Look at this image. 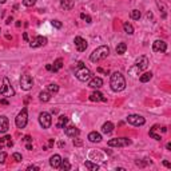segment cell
I'll list each match as a JSON object with an SVG mask.
<instances>
[{"instance_id": "1", "label": "cell", "mask_w": 171, "mask_h": 171, "mask_svg": "<svg viewBox=\"0 0 171 171\" xmlns=\"http://www.w3.org/2000/svg\"><path fill=\"white\" fill-rule=\"evenodd\" d=\"M110 87L115 92H120L126 88V79L120 72H114L110 79Z\"/></svg>"}, {"instance_id": "2", "label": "cell", "mask_w": 171, "mask_h": 171, "mask_svg": "<svg viewBox=\"0 0 171 171\" xmlns=\"http://www.w3.org/2000/svg\"><path fill=\"white\" fill-rule=\"evenodd\" d=\"M75 76H76L80 82H87V80H90L91 77H92V74H91L90 69L84 66L83 61H79L76 68H75Z\"/></svg>"}, {"instance_id": "3", "label": "cell", "mask_w": 171, "mask_h": 171, "mask_svg": "<svg viewBox=\"0 0 171 171\" xmlns=\"http://www.w3.org/2000/svg\"><path fill=\"white\" fill-rule=\"evenodd\" d=\"M108 55H110V48L107 45H100L96 50H94V52L90 55V60L92 63H98V61L106 59Z\"/></svg>"}, {"instance_id": "4", "label": "cell", "mask_w": 171, "mask_h": 171, "mask_svg": "<svg viewBox=\"0 0 171 171\" xmlns=\"http://www.w3.org/2000/svg\"><path fill=\"white\" fill-rule=\"evenodd\" d=\"M0 95L5 96V98H11V96L15 95V90L12 88L8 77H4V79H3V86H1V88H0Z\"/></svg>"}, {"instance_id": "5", "label": "cell", "mask_w": 171, "mask_h": 171, "mask_svg": "<svg viewBox=\"0 0 171 171\" xmlns=\"http://www.w3.org/2000/svg\"><path fill=\"white\" fill-rule=\"evenodd\" d=\"M15 123H16V127L18 128H24L28 123V114H27V108H23L20 112L18 114L15 119Z\"/></svg>"}, {"instance_id": "6", "label": "cell", "mask_w": 171, "mask_h": 171, "mask_svg": "<svg viewBox=\"0 0 171 171\" xmlns=\"http://www.w3.org/2000/svg\"><path fill=\"white\" fill-rule=\"evenodd\" d=\"M132 143L131 139L128 138H114L108 140V146L110 147H127Z\"/></svg>"}, {"instance_id": "7", "label": "cell", "mask_w": 171, "mask_h": 171, "mask_svg": "<svg viewBox=\"0 0 171 171\" xmlns=\"http://www.w3.org/2000/svg\"><path fill=\"white\" fill-rule=\"evenodd\" d=\"M32 86H34V79H32L31 75H28V74L21 75V77H20V87H21V90L28 91V90H31V88H32Z\"/></svg>"}, {"instance_id": "8", "label": "cell", "mask_w": 171, "mask_h": 171, "mask_svg": "<svg viewBox=\"0 0 171 171\" xmlns=\"http://www.w3.org/2000/svg\"><path fill=\"white\" fill-rule=\"evenodd\" d=\"M39 123L43 128H50L52 124V116H51L50 112H40L39 115Z\"/></svg>"}, {"instance_id": "9", "label": "cell", "mask_w": 171, "mask_h": 171, "mask_svg": "<svg viewBox=\"0 0 171 171\" xmlns=\"http://www.w3.org/2000/svg\"><path fill=\"white\" fill-rule=\"evenodd\" d=\"M148 64H150V61H148V58H147V56H139L135 61V69L138 72L144 71V69L148 67Z\"/></svg>"}, {"instance_id": "10", "label": "cell", "mask_w": 171, "mask_h": 171, "mask_svg": "<svg viewBox=\"0 0 171 171\" xmlns=\"http://www.w3.org/2000/svg\"><path fill=\"white\" fill-rule=\"evenodd\" d=\"M127 122L132 126H143L144 123H146V119H144L142 115L132 114V115H128L127 116Z\"/></svg>"}, {"instance_id": "11", "label": "cell", "mask_w": 171, "mask_h": 171, "mask_svg": "<svg viewBox=\"0 0 171 171\" xmlns=\"http://www.w3.org/2000/svg\"><path fill=\"white\" fill-rule=\"evenodd\" d=\"M47 44V37L45 36H36L31 40L29 43V47L31 48H39V47H43V45Z\"/></svg>"}, {"instance_id": "12", "label": "cell", "mask_w": 171, "mask_h": 171, "mask_svg": "<svg viewBox=\"0 0 171 171\" xmlns=\"http://www.w3.org/2000/svg\"><path fill=\"white\" fill-rule=\"evenodd\" d=\"M75 43V47H76V50L79 51V52H84L86 50H87V42H86V39H83L82 36H76L74 40Z\"/></svg>"}, {"instance_id": "13", "label": "cell", "mask_w": 171, "mask_h": 171, "mask_svg": "<svg viewBox=\"0 0 171 171\" xmlns=\"http://www.w3.org/2000/svg\"><path fill=\"white\" fill-rule=\"evenodd\" d=\"M152 51L154 52H166L167 51V44H166V42H163V40H155L154 43H152Z\"/></svg>"}, {"instance_id": "14", "label": "cell", "mask_w": 171, "mask_h": 171, "mask_svg": "<svg viewBox=\"0 0 171 171\" xmlns=\"http://www.w3.org/2000/svg\"><path fill=\"white\" fill-rule=\"evenodd\" d=\"M64 132L69 138H75V136H79L80 130L77 127H75V126H68V127H64Z\"/></svg>"}, {"instance_id": "15", "label": "cell", "mask_w": 171, "mask_h": 171, "mask_svg": "<svg viewBox=\"0 0 171 171\" xmlns=\"http://www.w3.org/2000/svg\"><path fill=\"white\" fill-rule=\"evenodd\" d=\"M103 86V80L100 79V77H91L90 82H88V87L91 88H95V90H99V88Z\"/></svg>"}, {"instance_id": "16", "label": "cell", "mask_w": 171, "mask_h": 171, "mask_svg": "<svg viewBox=\"0 0 171 171\" xmlns=\"http://www.w3.org/2000/svg\"><path fill=\"white\" fill-rule=\"evenodd\" d=\"M8 128H10V122H8V118L1 115L0 116V132H7Z\"/></svg>"}, {"instance_id": "17", "label": "cell", "mask_w": 171, "mask_h": 171, "mask_svg": "<svg viewBox=\"0 0 171 171\" xmlns=\"http://www.w3.org/2000/svg\"><path fill=\"white\" fill-rule=\"evenodd\" d=\"M60 163H61V156H60L59 154H55V155H52V156L50 158V164H51V167L59 168V167H60Z\"/></svg>"}, {"instance_id": "18", "label": "cell", "mask_w": 171, "mask_h": 171, "mask_svg": "<svg viewBox=\"0 0 171 171\" xmlns=\"http://www.w3.org/2000/svg\"><path fill=\"white\" fill-rule=\"evenodd\" d=\"M90 100L91 102H106L107 99L103 96V94L99 92V91H94L90 95Z\"/></svg>"}, {"instance_id": "19", "label": "cell", "mask_w": 171, "mask_h": 171, "mask_svg": "<svg viewBox=\"0 0 171 171\" xmlns=\"http://www.w3.org/2000/svg\"><path fill=\"white\" fill-rule=\"evenodd\" d=\"M75 5V0H60V7L64 11H69L72 10Z\"/></svg>"}, {"instance_id": "20", "label": "cell", "mask_w": 171, "mask_h": 171, "mask_svg": "<svg viewBox=\"0 0 171 171\" xmlns=\"http://www.w3.org/2000/svg\"><path fill=\"white\" fill-rule=\"evenodd\" d=\"M88 140L92 142V143H99L102 140V135L96 131H92V132L88 134Z\"/></svg>"}, {"instance_id": "21", "label": "cell", "mask_w": 171, "mask_h": 171, "mask_svg": "<svg viewBox=\"0 0 171 171\" xmlns=\"http://www.w3.org/2000/svg\"><path fill=\"white\" fill-rule=\"evenodd\" d=\"M67 123H68V118L64 116V115H60V116H59L58 123H56V127H58V128H64Z\"/></svg>"}, {"instance_id": "22", "label": "cell", "mask_w": 171, "mask_h": 171, "mask_svg": "<svg viewBox=\"0 0 171 171\" xmlns=\"http://www.w3.org/2000/svg\"><path fill=\"white\" fill-rule=\"evenodd\" d=\"M61 67H63V59L58 58L55 61H53V66H52V69H51V71H52V72H58Z\"/></svg>"}, {"instance_id": "23", "label": "cell", "mask_w": 171, "mask_h": 171, "mask_svg": "<svg viewBox=\"0 0 171 171\" xmlns=\"http://www.w3.org/2000/svg\"><path fill=\"white\" fill-rule=\"evenodd\" d=\"M102 131H103L104 134H111L112 131H114V124H112L111 122H106L102 126Z\"/></svg>"}, {"instance_id": "24", "label": "cell", "mask_w": 171, "mask_h": 171, "mask_svg": "<svg viewBox=\"0 0 171 171\" xmlns=\"http://www.w3.org/2000/svg\"><path fill=\"white\" fill-rule=\"evenodd\" d=\"M51 95H52V94L48 92V91H42V92L39 94V99H40L42 102H50Z\"/></svg>"}, {"instance_id": "25", "label": "cell", "mask_w": 171, "mask_h": 171, "mask_svg": "<svg viewBox=\"0 0 171 171\" xmlns=\"http://www.w3.org/2000/svg\"><path fill=\"white\" fill-rule=\"evenodd\" d=\"M152 77V72H144V74H142L140 76H139V80H140L142 83H147L150 82Z\"/></svg>"}, {"instance_id": "26", "label": "cell", "mask_w": 171, "mask_h": 171, "mask_svg": "<svg viewBox=\"0 0 171 171\" xmlns=\"http://www.w3.org/2000/svg\"><path fill=\"white\" fill-rule=\"evenodd\" d=\"M126 50H127V44L126 43H119V44L116 45V53L118 55H123V53L126 52Z\"/></svg>"}, {"instance_id": "27", "label": "cell", "mask_w": 171, "mask_h": 171, "mask_svg": "<svg viewBox=\"0 0 171 171\" xmlns=\"http://www.w3.org/2000/svg\"><path fill=\"white\" fill-rule=\"evenodd\" d=\"M123 29H124V32H126V34H128V35H132L134 34V27L131 26L128 21L123 23Z\"/></svg>"}, {"instance_id": "28", "label": "cell", "mask_w": 171, "mask_h": 171, "mask_svg": "<svg viewBox=\"0 0 171 171\" xmlns=\"http://www.w3.org/2000/svg\"><path fill=\"white\" fill-rule=\"evenodd\" d=\"M4 143H7V146H8V147H12V146H13V142L11 140V136H8V135L3 136V138L0 139V144L3 146Z\"/></svg>"}, {"instance_id": "29", "label": "cell", "mask_w": 171, "mask_h": 171, "mask_svg": "<svg viewBox=\"0 0 171 171\" xmlns=\"http://www.w3.org/2000/svg\"><path fill=\"white\" fill-rule=\"evenodd\" d=\"M59 168H61L63 171H68V170H71V163L68 162L67 159H61V163H60V167Z\"/></svg>"}, {"instance_id": "30", "label": "cell", "mask_w": 171, "mask_h": 171, "mask_svg": "<svg viewBox=\"0 0 171 171\" xmlns=\"http://www.w3.org/2000/svg\"><path fill=\"white\" fill-rule=\"evenodd\" d=\"M84 166H86V167H87L90 171H96V170L99 168V166L96 164V163H92V162H90V160H87V162L84 163Z\"/></svg>"}, {"instance_id": "31", "label": "cell", "mask_w": 171, "mask_h": 171, "mask_svg": "<svg viewBox=\"0 0 171 171\" xmlns=\"http://www.w3.org/2000/svg\"><path fill=\"white\" fill-rule=\"evenodd\" d=\"M130 16H131L132 20H139V19H140V11H139V10H132V11H131V13H130Z\"/></svg>"}, {"instance_id": "32", "label": "cell", "mask_w": 171, "mask_h": 171, "mask_svg": "<svg viewBox=\"0 0 171 171\" xmlns=\"http://www.w3.org/2000/svg\"><path fill=\"white\" fill-rule=\"evenodd\" d=\"M47 91L51 94H56L59 91V86L58 84H48L47 86Z\"/></svg>"}, {"instance_id": "33", "label": "cell", "mask_w": 171, "mask_h": 171, "mask_svg": "<svg viewBox=\"0 0 171 171\" xmlns=\"http://www.w3.org/2000/svg\"><path fill=\"white\" fill-rule=\"evenodd\" d=\"M150 136H151L152 139H155V140H162V138H160V135H158L156 132H155L154 130H152V128H150Z\"/></svg>"}, {"instance_id": "34", "label": "cell", "mask_w": 171, "mask_h": 171, "mask_svg": "<svg viewBox=\"0 0 171 171\" xmlns=\"http://www.w3.org/2000/svg\"><path fill=\"white\" fill-rule=\"evenodd\" d=\"M12 159L15 160V162H21V159H23V156H21V154H19V152H13L12 154Z\"/></svg>"}, {"instance_id": "35", "label": "cell", "mask_w": 171, "mask_h": 171, "mask_svg": "<svg viewBox=\"0 0 171 171\" xmlns=\"http://www.w3.org/2000/svg\"><path fill=\"white\" fill-rule=\"evenodd\" d=\"M35 3H36V0H23V5H26V7H32V5H35Z\"/></svg>"}, {"instance_id": "36", "label": "cell", "mask_w": 171, "mask_h": 171, "mask_svg": "<svg viewBox=\"0 0 171 171\" xmlns=\"http://www.w3.org/2000/svg\"><path fill=\"white\" fill-rule=\"evenodd\" d=\"M5 159H7V152L0 151V163H5Z\"/></svg>"}, {"instance_id": "37", "label": "cell", "mask_w": 171, "mask_h": 171, "mask_svg": "<svg viewBox=\"0 0 171 171\" xmlns=\"http://www.w3.org/2000/svg\"><path fill=\"white\" fill-rule=\"evenodd\" d=\"M51 24H52V26L53 27H55V28H61V23H60V21H59V20H52V21H51Z\"/></svg>"}, {"instance_id": "38", "label": "cell", "mask_w": 171, "mask_h": 171, "mask_svg": "<svg viewBox=\"0 0 171 171\" xmlns=\"http://www.w3.org/2000/svg\"><path fill=\"white\" fill-rule=\"evenodd\" d=\"M72 143H74V146H77V147H79V146H82V144H83V142L80 140L79 138H76V139H74V142H72Z\"/></svg>"}, {"instance_id": "39", "label": "cell", "mask_w": 171, "mask_h": 171, "mask_svg": "<svg viewBox=\"0 0 171 171\" xmlns=\"http://www.w3.org/2000/svg\"><path fill=\"white\" fill-rule=\"evenodd\" d=\"M27 170H28V171H32V170H34V171H39V167H37V166H28V167H27Z\"/></svg>"}, {"instance_id": "40", "label": "cell", "mask_w": 171, "mask_h": 171, "mask_svg": "<svg viewBox=\"0 0 171 171\" xmlns=\"http://www.w3.org/2000/svg\"><path fill=\"white\" fill-rule=\"evenodd\" d=\"M32 140V139H31V136H29V135H26V136H24V142H27V143H29V142H31Z\"/></svg>"}, {"instance_id": "41", "label": "cell", "mask_w": 171, "mask_h": 171, "mask_svg": "<svg viewBox=\"0 0 171 171\" xmlns=\"http://www.w3.org/2000/svg\"><path fill=\"white\" fill-rule=\"evenodd\" d=\"M163 164L166 166V167H168V168H171V163L168 162V160H163Z\"/></svg>"}, {"instance_id": "42", "label": "cell", "mask_w": 171, "mask_h": 171, "mask_svg": "<svg viewBox=\"0 0 171 171\" xmlns=\"http://www.w3.org/2000/svg\"><path fill=\"white\" fill-rule=\"evenodd\" d=\"M0 103H1V104H5V106H8V104H10L7 99H1V100H0Z\"/></svg>"}, {"instance_id": "43", "label": "cell", "mask_w": 171, "mask_h": 171, "mask_svg": "<svg viewBox=\"0 0 171 171\" xmlns=\"http://www.w3.org/2000/svg\"><path fill=\"white\" fill-rule=\"evenodd\" d=\"M84 20L87 21V23H91V18H90L88 15H86V16H84Z\"/></svg>"}, {"instance_id": "44", "label": "cell", "mask_w": 171, "mask_h": 171, "mask_svg": "<svg viewBox=\"0 0 171 171\" xmlns=\"http://www.w3.org/2000/svg\"><path fill=\"white\" fill-rule=\"evenodd\" d=\"M23 39L26 40V42H28V35H27V32H24V34H23Z\"/></svg>"}, {"instance_id": "45", "label": "cell", "mask_w": 171, "mask_h": 171, "mask_svg": "<svg viewBox=\"0 0 171 171\" xmlns=\"http://www.w3.org/2000/svg\"><path fill=\"white\" fill-rule=\"evenodd\" d=\"M45 69H47V71H51V69H52V66H51V64H47V66H45Z\"/></svg>"}, {"instance_id": "46", "label": "cell", "mask_w": 171, "mask_h": 171, "mask_svg": "<svg viewBox=\"0 0 171 171\" xmlns=\"http://www.w3.org/2000/svg\"><path fill=\"white\" fill-rule=\"evenodd\" d=\"M26 147H27V150H32V144L31 143H27Z\"/></svg>"}, {"instance_id": "47", "label": "cell", "mask_w": 171, "mask_h": 171, "mask_svg": "<svg viewBox=\"0 0 171 171\" xmlns=\"http://www.w3.org/2000/svg\"><path fill=\"white\" fill-rule=\"evenodd\" d=\"M5 23H7V24H11V23H12V18H8V19H7V21H5Z\"/></svg>"}, {"instance_id": "48", "label": "cell", "mask_w": 171, "mask_h": 171, "mask_svg": "<svg viewBox=\"0 0 171 171\" xmlns=\"http://www.w3.org/2000/svg\"><path fill=\"white\" fill-rule=\"evenodd\" d=\"M166 148L170 151V150H171V143H167V144H166Z\"/></svg>"}, {"instance_id": "49", "label": "cell", "mask_w": 171, "mask_h": 171, "mask_svg": "<svg viewBox=\"0 0 171 171\" xmlns=\"http://www.w3.org/2000/svg\"><path fill=\"white\" fill-rule=\"evenodd\" d=\"M5 1H7V0H0V4H4Z\"/></svg>"}]
</instances>
